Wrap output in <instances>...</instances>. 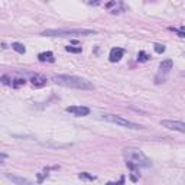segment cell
Instances as JSON below:
<instances>
[{"instance_id": "obj_1", "label": "cell", "mask_w": 185, "mask_h": 185, "mask_svg": "<svg viewBox=\"0 0 185 185\" xmlns=\"http://www.w3.org/2000/svg\"><path fill=\"white\" fill-rule=\"evenodd\" d=\"M123 158L126 161L127 168L136 174L140 168H150L152 162L148 156L140 150V149H135V148H126L123 150Z\"/></svg>"}, {"instance_id": "obj_2", "label": "cell", "mask_w": 185, "mask_h": 185, "mask_svg": "<svg viewBox=\"0 0 185 185\" xmlns=\"http://www.w3.org/2000/svg\"><path fill=\"white\" fill-rule=\"evenodd\" d=\"M54 81L62 87H68V88H77V90H93L94 85L81 78V77H75V75H68V74H59L54 75Z\"/></svg>"}, {"instance_id": "obj_3", "label": "cell", "mask_w": 185, "mask_h": 185, "mask_svg": "<svg viewBox=\"0 0 185 185\" xmlns=\"http://www.w3.org/2000/svg\"><path fill=\"white\" fill-rule=\"evenodd\" d=\"M96 31L91 29H81V28H61V29H46L42 32L43 36H54V38H73V36H87L94 35Z\"/></svg>"}, {"instance_id": "obj_4", "label": "cell", "mask_w": 185, "mask_h": 185, "mask_svg": "<svg viewBox=\"0 0 185 185\" xmlns=\"http://www.w3.org/2000/svg\"><path fill=\"white\" fill-rule=\"evenodd\" d=\"M100 119L104 120V121H109V123H114V124H119L121 127H127V129H133V130H139V129H143L142 124H138V123H133L127 119H123L121 116H116V114H100Z\"/></svg>"}, {"instance_id": "obj_5", "label": "cell", "mask_w": 185, "mask_h": 185, "mask_svg": "<svg viewBox=\"0 0 185 185\" xmlns=\"http://www.w3.org/2000/svg\"><path fill=\"white\" fill-rule=\"evenodd\" d=\"M172 65H174V62L171 59H165V61H162L159 64V71H158V74L155 75V82L156 84H162V82L166 81L168 74L172 70Z\"/></svg>"}, {"instance_id": "obj_6", "label": "cell", "mask_w": 185, "mask_h": 185, "mask_svg": "<svg viewBox=\"0 0 185 185\" xmlns=\"http://www.w3.org/2000/svg\"><path fill=\"white\" fill-rule=\"evenodd\" d=\"M161 124L169 130H175V132H181L185 133V121H179V120H162Z\"/></svg>"}, {"instance_id": "obj_7", "label": "cell", "mask_w": 185, "mask_h": 185, "mask_svg": "<svg viewBox=\"0 0 185 185\" xmlns=\"http://www.w3.org/2000/svg\"><path fill=\"white\" fill-rule=\"evenodd\" d=\"M65 111L73 114V116H77V117H84V116L90 114V109L85 106H70L65 109Z\"/></svg>"}, {"instance_id": "obj_8", "label": "cell", "mask_w": 185, "mask_h": 185, "mask_svg": "<svg viewBox=\"0 0 185 185\" xmlns=\"http://www.w3.org/2000/svg\"><path fill=\"white\" fill-rule=\"evenodd\" d=\"M29 81L32 82V85H35V87H43V85H46V82H48V80H46V77L42 74H34V73H31L29 74Z\"/></svg>"}, {"instance_id": "obj_9", "label": "cell", "mask_w": 185, "mask_h": 185, "mask_svg": "<svg viewBox=\"0 0 185 185\" xmlns=\"http://www.w3.org/2000/svg\"><path fill=\"white\" fill-rule=\"evenodd\" d=\"M123 55H124V49L123 48H113L110 51V54H109V58H110L111 62H117V61H120V58H123Z\"/></svg>"}, {"instance_id": "obj_10", "label": "cell", "mask_w": 185, "mask_h": 185, "mask_svg": "<svg viewBox=\"0 0 185 185\" xmlns=\"http://www.w3.org/2000/svg\"><path fill=\"white\" fill-rule=\"evenodd\" d=\"M38 59L40 61V62H54L55 61V58H54V54L52 52H40L39 55H38Z\"/></svg>"}, {"instance_id": "obj_11", "label": "cell", "mask_w": 185, "mask_h": 185, "mask_svg": "<svg viewBox=\"0 0 185 185\" xmlns=\"http://www.w3.org/2000/svg\"><path fill=\"white\" fill-rule=\"evenodd\" d=\"M6 178L10 179V181L15 182V184H29L28 179H25V178H19V177H15V175H10V174H6Z\"/></svg>"}, {"instance_id": "obj_12", "label": "cell", "mask_w": 185, "mask_h": 185, "mask_svg": "<svg viewBox=\"0 0 185 185\" xmlns=\"http://www.w3.org/2000/svg\"><path fill=\"white\" fill-rule=\"evenodd\" d=\"M12 48H13L16 52H19V54H25V52H26V48H25L22 43H19V42H15V43H12Z\"/></svg>"}, {"instance_id": "obj_13", "label": "cell", "mask_w": 185, "mask_h": 185, "mask_svg": "<svg viewBox=\"0 0 185 185\" xmlns=\"http://www.w3.org/2000/svg\"><path fill=\"white\" fill-rule=\"evenodd\" d=\"M78 178H80V179H84V181H94V179H96L94 175H90V174H87V172H81V174L78 175Z\"/></svg>"}, {"instance_id": "obj_14", "label": "cell", "mask_w": 185, "mask_h": 185, "mask_svg": "<svg viewBox=\"0 0 185 185\" xmlns=\"http://www.w3.org/2000/svg\"><path fill=\"white\" fill-rule=\"evenodd\" d=\"M25 78H16V80H13V84H12V87L13 88H19L20 85H25Z\"/></svg>"}, {"instance_id": "obj_15", "label": "cell", "mask_w": 185, "mask_h": 185, "mask_svg": "<svg viewBox=\"0 0 185 185\" xmlns=\"http://www.w3.org/2000/svg\"><path fill=\"white\" fill-rule=\"evenodd\" d=\"M149 59V55L146 52H143V51H140L139 54H138V61H140V62H146Z\"/></svg>"}, {"instance_id": "obj_16", "label": "cell", "mask_w": 185, "mask_h": 185, "mask_svg": "<svg viewBox=\"0 0 185 185\" xmlns=\"http://www.w3.org/2000/svg\"><path fill=\"white\" fill-rule=\"evenodd\" d=\"M67 52H73V54H81V46H67L65 48Z\"/></svg>"}, {"instance_id": "obj_17", "label": "cell", "mask_w": 185, "mask_h": 185, "mask_svg": "<svg viewBox=\"0 0 185 185\" xmlns=\"http://www.w3.org/2000/svg\"><path fill=\"white\" fill-rule=\"evenodd\" d=\"M153 49L156 54H163L165 52V45H161V43H155L153 45Z\"/></svg>"}, {"instance_id": "obj_18", "label": "cell", "mask_w": 185, "mask_h": 185, "mask_svg": "<svg viewBox=\"0 0 185 185\" xmlns=\"http://www.w3.org/2000/svg\"><path fill=\"white\" fill-rule=\"evenodd\" d=\"M1 82L4 85H12L13 84V80L9 77V75H1Z\"/></svg>"}, {"instance_id": "obj_19", "label": "cell", "mask_w": 185, "mask_h": 185, "mask_svg": "<svg viewBox=\"0 0 185 185\" xmlns=\"http://www.w3.org/2000/svg\"><path fill=\"white\" fill-rule=\"evenodd\" d=\"M90 4H100V0H90Z\"/></svg>"}]
</instances>
